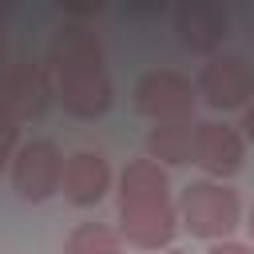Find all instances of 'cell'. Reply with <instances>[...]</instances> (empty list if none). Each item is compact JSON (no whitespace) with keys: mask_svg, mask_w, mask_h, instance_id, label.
<instances>
[{"mask_svg":"<svg viewBox=\"0 0 254 254\" xmlns=\"http://www.w3.org/2000/svg\"><path fill=\"white\" fill-rule=\"evenodd\" d=\"M111 254H123V250H111Z\"/></svg>","mask_w":254,"mask_h":254,"instance_id":"cell-19","label":"cell"},{"mask_svg":"<svg viewBox=\"0 0 254 254\" xmlns=\"http://www.w3.org/2000/svg\"><path fill=\"white\" fill-rule=\"evenodd\" d=\"M198 95L210 107H218V111L242 107L254 95V64H246L242 56H214V60H206V67L198 71Z\"/></svg>","mask_w":254,"mask_h":254,"instance_id":"cell-7","label":"cell"},{"mask_svg":"<svg viewBox=\"0 0 254 254\" xmlns=\"http://www.w3.org/2000/svg\"><path fill=\"white\" fill-rule=\"evenodd\" d=\"M210 254H250V246H242V242H218V246H210Z\"/></svg>","mask_w":254,"mask_h":254,"instance_id":"cell-14","label":"cell"},{"mask_svg":"<svg viewBox=\"0 0 254 254\" xmlns=\"http://www.w3.org/2000/svg\"><path fill=\"white\" fill-rule=\"evenodd\" d=\"M194 127L190 119H179V123H155L151 135H147V159L155 163H190V151H194Z\"/></svg>","mask_w":254,"mask_h":254,"instance_id":"cell-11","label":"cell"},{"mask_svg":"<svg viewBox=\"0 0 254 254\" xmlns=\"http://www.w3.org/2000/svg\"><path fill=\"white\" fill-rule=\"evenodd\" d=\"M56 87H52V71L48 64H32V60H16L0 71V107L12 119H36L48 111Z\"/></svg>","mask_w":254,"mask_h":254,"instance_id":"cell-4","label":"cell"},{"mask_svg":"<svg viewBox=\"0 0 254 254\" xmlns=\"http://www.w3.org/2000/svg\"><path fill=\"white\" fill-rule=\"evenodd\" d=\"M179 230V210L171 202V183L155 159H135L119 175V234L139 250L171 246Z\"/></svg>","mask_w":254,"mask_h":254,"instance_id":"cell-2","label":"cell"},{"mask_svg":"<svg viewBox=\"0 0 254 254\" xmlns=\"http://www.w3.org/2000/svg\"><path fill=\"white\" fill-rule=\"evenodd\" d=\"M111 250H123V234L103 222H79L64 242V254H111Z\"/></svg>","mask_w":254,"mask_h":254,"instance_id":"cell-12","label":"cell"},{"mask_svg":"<svg viewBox=\"0 0 254 254\" xmlns=\"http://www.w3.org/2000/svg\"><path fill=\"white\" fill-rule=\"evenodd\" d=\"M179 218L194 238H226L238 218H242V202L230 187L222 183H190L179 198Z\"/></svg>","mask_w":254,"mask_h":254,"instance_id":"cell-3","label":"cell"},{"mask_svg":"<svg viewBox=\"0 0 254 254\" xmlns=\"http://www.w3.org/2000/svg\"><path fill=\"white\" fill-rule=\"evenodd\" d=\"M12 183L28 202H44L64 183V155L48 139H32L12 159Z\"/></svg>","mask_w":254,"mask_h":254,"instance_id":"cell-6","label":"cell"},{"mask_svg":"<svg viewBox=\"0 0 254 254\" xmlns=\"http://www.w3.org/2000/svg\"><path fill=\"white\" fill-rule=\"evenodd\" d=\"M111 187V167L99 151H75L64 163V194L75 206H95Z\"/></svg>","mask_w":254,"mask_h":254,"instance_id":"cell-9","label":"cell"},{"mask_svg":"<svg viewBox=\"0 0 254 254\" xmlns=\"http://www.w3.org/2000/svg\"><path fill=\"white\" fill-rule=\"evenodd\" d=\"M0 60H4V32H0Z\"/></svg>","mask_w":254,"mask_h":254,"instance_id":"cell-18","label":"cell"},{"mask_svg":"<svg viewBox=\"0 0 254 254\" xmlns=\"http://www.w3.org/2000/svg\"><path fill=\"white\" fill-rule=\"evenodd\" d=\"M194 95L198 87H190L187 75L179 71H147L139 83H135V103L143 115H151L155 123H179V119H190L194 115Z\"/></svg>","mask_w":254,"mask_h":254,"instance_id":"cell-5","label":"cell"},{"mask_svg":"<svg viewBox=\"0 0 254 254\" xmlns=\"http://www.w3.org/2000/svg\"><path fill=\"white\" fill-rule=\"evenodd\" d=\"M48 71L56 99L75 119H99L111 107V75L103 67V44L83 24H64L48 48Z\"/></svg>","mask_w":254,"mask_h":254,"instance_id":"cell-1","label":"cell"},{"mask_svg":"<svg viewBox=\"0 0 254 254\" xmlns=\"http://www.w3.org/2000/svg\"><path fill=\"white\" fill-rule=\"evenodd\" d=\"M163 254H190V250H163Z\"/></svg>","mask_w":254,"mask_h":254,"instance_id":"cell-17","label":"cell"},{"mask_svg":"<svg viewBox=\"0 0 254 254\" xmlns=\"http://www.w3.org/2000/svg\"><path fill=\"white\" fill-rule=\"evenodd\" d=\"M16 143H20V119H12L0 107V171H4L8 159H16Z\"/></svg>","mask_w":254,"mask_h":254,"instance_id":"cell-13","label":"cell"},{"mask_svg":"<svg viewBox=\"0 0 254 254\" xmlns=\"http://www.w3.org/2000/svg\"><path fill=\"white\" fill-rule=\"evenodd\" d=\"M246 226H250V238H254V206H250V218H246Z\"/></svg>","mask_w":254,"mask_h":254,"instance_id":"cell-16","label":"cell"},{"mask_svg":"<svg viewBox=\"0 0 254 254\" xmlns=\"http://www.w3.org/2000/svg\"><path fill=\"white\" fill-rule=\"evenodd\" d=\"M175 28H179V40L190 52H214L226 40L230 16L218 4H183L175 12Z\"/></svg>","mask_w":254,"mask_h":254,"instance_id":"cell-10","label":"cell"},{"mask_svg":"<svg viewBox=\"0 0 254 254\" xmlns=\"http://www.w3.org/2000/svg\"><path fill=\"white\" fill-rule=\"evenodd\" d=\"M242 127H246V139H254V103L246 107V115H242Z\"/></svg>","mask_w":254,"mask_h":254,"instance_id":"cell-15","label":"cell"},{"mask_svg":"<svg viewBox=\"0 0 254 254\" xmlns=\"http://www.w3.org/2000/svg\"><path fill=\"white\" fill-rule=\"evenodd\" d=\"M242 155H246V143H242V135H238L234 127L214 123V119H206V123L194 127V151H190V163H198L206 175H214V179L234 175V171L242 167Z\"/></svg>","mask_w":254,"mask_h":254,"instance_id":"cell-8","label":"cell"}]
</instances>
